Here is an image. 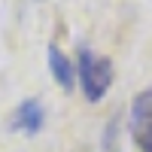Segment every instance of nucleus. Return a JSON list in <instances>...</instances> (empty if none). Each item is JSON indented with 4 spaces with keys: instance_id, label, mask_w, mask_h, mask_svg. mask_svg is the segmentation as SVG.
Returning a JSON list of instances; mask_svg holds the SVG:
<instances>
[{
    "instance_id": "f257e3e1",
    "label": "nucleus",
    "mask_w": 152,
    "mask_h": 152,
    "mask_svg": "<svg viewBox=\"0 0 152 152\" xmlns=\"http://www.w3.org/2000/svg\"><path fill=\"white\" fill-rule=\"evenodd\" d=\"M76 79L82 85V94L88 104H97L104 100V94L113 85V61L94 55L88 46L79 49V64H76Z\"/></svg>"
},
{
    "instance_id": "f03ea898",
    "label": "nucleus",
    "mask_w": 152,
    "mask_h": 152,
    "mask_svg": "<svg viewBox=\"0 0 152 152\" xmlns=\"http://www.w3.org/2000/svg\"><path fill=\"white\" fill-rule=\"evenodd\" d=\"M131 137L140 152H152V88L140 91L131 104Z\"/></svg>"
},
{
    "instance_id": "7ed1b4c3",
    "label": "nucleus",
    "mask_w": 152,
    "mask_h": 152,
    "mask_svg": "<svg viewBox=\"0 0 152 152\" xmlns=\"http://www.w3.org/2000/svg\"><path fill=\"white\" fill-rule=\"evenodd\" d=\"M43 122H46V110L37 97H28L21 100V104L15 107V113H12L9 119V128L18 131V134H28V137H37L43 131Z\"/></svg>"
},
{
    "instance_id": "20e7f679",
    "label": "nucleus",
    "mask_w": 152,
    "mask_h": 152,
    "mask_svg": "<svg viewBox=\"0 0 152 152\" xmlns=\"http://www.w3.org/2000/svg\"><path fill=\"white\" fill-rule=\"evenodd\" d=\"M46 55H49V70H52V76H55V82L64 88V91H70L73 88V82H76V67L70 64V58L61 52V49L52 43L46 49Z\"/></svg>"
}]
</instances>
